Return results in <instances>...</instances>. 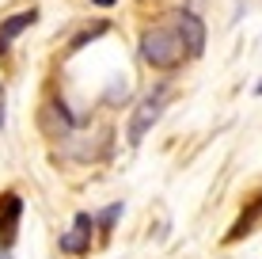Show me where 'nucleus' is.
<instances>
[{
	"label": "nucleus",
	"instance_id": "obj_1",
	"mask_svg": "<svg viewBox=\"0 0 262 259\" xmlns=\"http://www.w3.org/2000/svg\"><path fill=\"white\" fill-rule=\"evenodd\" d=\"M137 53H141L144 65L164 69V73H171V69H179V65H186V61H190V50H186L179 27L171 23V15L156 19L152 27H144V31H141V42H137Z\"/></svg>",
	"mask_w": 262,
	"mask_h": 259
},
{
	"label": "nucleus",
	"instance_id": "obj_2",
	"mask_svg": "<svg viewBox=\"0 0 262 259\" xmlns=\"http://www.w3.org/2000/svg\"><path fill=\"white\" fill-rule=\"evenodd\" d=\"M167 99H171V84H156L152 92L141 95V103L133 107V114H129V126H125V141H129L133 149H137L141 141L148 137V130L156 126L160 118H164Z\"/></svg>",
	"mask_w": 262,
	"mask_h": 259
},
{
	"label": "nucleus",
	"instance_id": "obj_3",
	"mask_svg": "<svg viewBox=\"0 0 262 259\" xmlns=\"http://www.w3.org/2000/svg\"><path fill=\"white\" fill-rule=\"evenodd\" d=\"M23 194L19 191H0V252L15 255L19 244V229H23Z\"/></svg>",
	"mask_w": 262,
	"mask_h": 259
},
{
	"label": "nucleus",
	"instance_id": "obj_4",
	"mask_svg": "<svg viewBox=\"0 0 262 259\" xmlns=\"http://www.w3.org/2000/svg\"><path fill=\"white\" fill-rule=\"evenodd\" d=\"M95 213H88V210H80L76 217H72V225L61 233V240H57V248L65 255H88L92 252V240H95Z\"/></svg>",
	"mask_w": 262,
	"mask_h": 259
},
{
	"label": "nucleus",
	"instance_id": "obj_5",
	"mask_svg": "<svg viewBox=\"0 0 262 259\" xmlns=\"http://www.w3.org/2000/svg\"><path fill=\"white\" fill-rule=\"evenodd\" d=\"M167 15H171V23L179 27V34H183L186 50H190V61L202 57L205 53V19L194 12V8H171Z\"/></svg>",
	"mask_w": 262,
	"mask_h": 259
},
{
	"label": "nucleus",
	"instance_id": "obj_6",
	"mask_svg": "<svg viewBox=\"0 0 262 259\" xmlns=\"http://www.w3.org/2000/svg\"><path fill=\"white\" fill-rule=\"evenodd\" d=\"M38 126H42V133H46V137H72V130H76V114L69 111V103L61 99H50L46 107H42L38 111Z\"/></svg>",
	"mask_w": 262,
	"mask_h": 259
},
{
	"label": "nucleus",
	"instance_id": "obj_7",
	"mask_svg": "<svg viewBox=\"0 0 262 259\" xmlns=\"http://www.w3.org/2000/svg\"><path fill=\"white\" fill-rule=\"evenodd\" d=\"M34 23H38V8H23V12L4 15V19H0V57H4V53L15 46V38H19L23 31H31Z\"/></svg>",
	"mask_w": 262,
	"mask_h": 259
},
{
	"label": "nucleus",
	"instance_id": "obj_8",
	"mask_svg": "<svg viewBox=\"0 0 262 259\" xmlns=\"http://www.w3.org/2000/svg\"><path fill=\"white\" fill-rule=\"evenodd\" d=\"M262 225V194H255V198L243 206V213L236 217V225L224 233V244H236V240H243V236H251L255 229Z\"/></svg>",
	"mask_w": 262,
	"mask_h": 259
},
{
	"label": "nucleus",
	"instance_id": "obj_9",
	"mask_svg": "<svg viewBox=\"0 0 262 259\" xmlns=\"http://www.w3.org/2000/svg\"><path fill=\"white\" fill-rule=\"evenodd\" d=\"M122 213H125V202H111V206H103L95 213V229H99V236H103V240L114 233V225H118Z\"/></svg>",
	"mask_w": 262,
	"mask_h": 259
},
{
	"label": "nucleus",
	"instance_id": "obj_10",
	"mask_svg": "<svg viewBox=\"0 0 262 259\" xmlns=\"http://www.w3.org/2000/svg\"><path fill=\"white\" fill-rule=\"evenodd\" d=\"M106 31H111V23H106V19H103V23H92V27H84V31H80V34H76V38H72V42H69V53H76L80 46H88V42H95V38H103V34H106Z\"/></svg>",
	"mask_w": 262,
	"mask_h": 259
},
{
	"label": "nucleus",
	"instance_id": "obj_11",
	"mask_svg": "<svg viewBox=\"0 0 262 259\" xmlns=\"http://www.w3.org/2000/svg\"><path fill=\"white\" fill-rule=\"evenodd\" d=\"M8 126V92H4V84H0V130Z\"/></svg>",
	"mask_w": 262,
	"mask_h": 259
},
{
	"label": "nucleus",
	"instance_id": "obj_12",
	"mask_svg": "<svg viewBox=\"0 0 262 259\" xmlns=\"http://www.w3.org/2000/svg\"><path fill=\"white\" fill-rule=\"evenodd\" d=\"M92 4H95V8H114L118 0H92Z\"/></svg>",
	"mask_w": 262,
	"mask_h": 259
},
{
	"label": "nucleus",
	"instance_id": "obj_13",
	"mask_svg": "<svg viewBox=\"0 0 262 259\" xmlns=\"http://www.w3.org/2000/svg\"><path fill=\"white\" fill-rule=\"evenodd\" d=\"M255 95H262V76H258V84H255Z\"/></svg>",
	"mask_w": 262,
	"mask_h": 259
}]
</instances>
